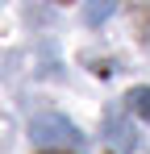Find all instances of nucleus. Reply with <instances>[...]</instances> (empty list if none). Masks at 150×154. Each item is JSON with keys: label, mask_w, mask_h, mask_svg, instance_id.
<instances>
[{"label": "nucleus", "mask_w": 150, "mask_h": 154, "mask_svg": "<svg viewBox=\"0 0 150 154\" xmlns=\"http://www.w3.org/2000/svg\"><path fill=\"white\" fill-rule=\"evenodd\" d=\"M125 104H129L138 117H146V121H150V88H133V92L125 96Z\"/></svg>", "instance_id": "nucleus-3"}, {"label": "nucleus", "mask_w": 150, "mask_h": 154, "mask_svg": "<svg viewBox=\"0 0 150 154\" xmlns=\"http://www.w3.org/2000/svg\"><path fill=\"white\" fill-rule=\"evenodd\" d=\"M108 142H113L117 150H133V146H138V133L125 125L117 112H108Z\"/></svg>", "instance_id": "nucleus-2"}, {"label": "nucleus", "mask_w": 150, "mask_h": 154, "mask_svg": "<svg viewBox=\"0 0 150 154\" xmlns=\"http://www.w3.org/2000/svg\"><path fill=\"white\" fill-rule=\"evenodd\" d=\"M108 13H113V4H92V8H88V21H104Z\"/></svg>", "instance_id": "nucleus-4"}, {"label": "nucleus", "mask_w": 150, "mask_h": 154, "mask_svg": "<svg viewBox=\"0 0 150 154\" xmlns=\"http://www.w3.org/2000/svg\"><path fill=\"white\" fill-rule=\"evenodd\" d=\"M29 137H33V146H63V150H71V154L83 150V133H79L67 117H54V112L33 117V121H29Z\"/></svg>", "instance_id": "nucleus-1"}]
</instances>
